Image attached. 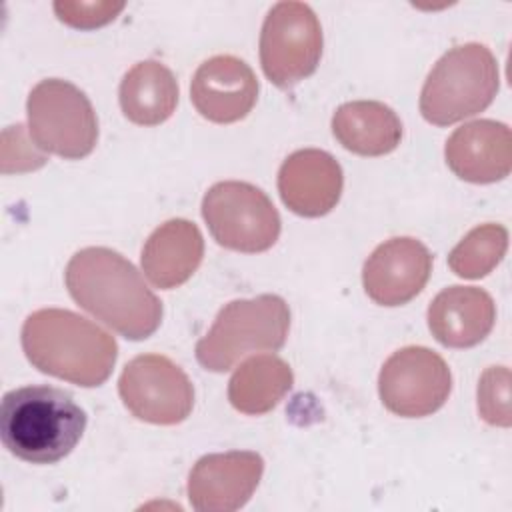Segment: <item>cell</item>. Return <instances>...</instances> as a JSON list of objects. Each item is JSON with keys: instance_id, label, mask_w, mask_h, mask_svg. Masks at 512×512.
Masks as SVG:
<instances>
[{"instance_id": "obj_7", "label": "cell", "mask_w": 512, "mask_h": 512, "mask_svg": "<svg viewBox=\"0 0 512 512\" xmlns=\"http://www.w3.org/2000/svg\"><path fill=\"white\" fill-rule=\"evenodd\" d=\"M202 216L214 240L230 250L256 254L274 246L280 216L256 186L238 180L218 182L202 198Z\"/></svg>"}, {"instance_id": "obj_8", "label": "cell", "mask_w": 512, "mask_h": 512, "mask_svg": "<svg viewBox=\"0 0 512 512\" xmlns=\"http://www.w3.org/2000/svg\"><path fill=\"white\" fill-rule=\"evenodd\" d=\"M322 56V28L304 2H278L264 18L260 64L278 88H292L308 78Z\"/></svg>"}, {"instance_id": "obj_21", "label": "cell", "mask_w": 512, "mask_h": 512, "mask_svg": "<svg viewBox=\"0 0 512 512\" xmlns=\"http://www.w3.org/2000/svg\"><path fill=\"white\" fill-rule=\"evenodd\" d=\"M508 248V230L500 224H482L470 230L448 254V266L460 278H482L492 272Z\"/></svg>"}, {"instance_id": "obj_1", "label": "cell", "mask_w": 512, "mask_h": 512, "mask_svg": "<svg viewBox=\"0 0 512 512\" xmlns=\"http://www.w3.org/2000/svg\"><path fill=\"white\" fill-rule=\"evenodd\" d=\"M74 302L128 340L152 336L162 322V302L120 252L104 246L78 250L64 272Z\"/></svg>"}, {"instance_id": "obj_18", "label": "cell", "mask_w": 512, "mask_h": 512, "mask_svg": "<svg viewBox=\"0 0 512 512\" xmlns=\"http://www.w3.org/2000/svg\"><path fill=\"white\" fill-rule=\"evenodd\" d=\"M332 134L354 154L384 156L400 144L402 122L384 102L354 100L336 108Z\"/></svg>"}, {"instance_id": "obj_9", "label": "cell", "mask_w": 512, "mask_h": 512, "mask_svg": "<svg viewBox=\"0 0 512 512\" xmlns=\"http://www.w3.org/2000/svg\"><path fill=\"white\" fill-rule=\"evenodd\" d=\"M118 392L132 416L150 424H178L194 406V388L186 372L162 354L132 358L118 380Z\"/></svg>"}, {"instance_id": "obj_13", "label": "cell", "mask_w": 512, "mask_h": 512, "mask_svg": "<svg viewBox=\"0 0 512 512\" xmlns=\"http://www.w3.org/2000/svg\"><path fill=\"white\" fill-rule=\"evenodd\" d=\"M194 108L210 122L230 124L248 116L258 98V80L252 68L230 54L204 60L190 84Z\"/></svg>"}, {"instance_id": "obj_23", "label": "cell", "mask_w": 512, "mask_h": 512, "mask_svg": "<svg viewBox=\"0 0 512 512\" xmlns=\"http://www.w3.org/2000/svg\"><path fill=\"white\" fill-rule=\"evenodd\" d=\"M124 2H54V12L56 16L72 26V28H80V30H92L98 26H104L108 22H112L122 10H124Z\"/></svg>"}, {"instance_id": "obj_11", "label": "cell", "mask_w": 512, "mask_h": 512, "mask_svg": "<svg viewBox=\"0 0 512 512\" xmlns=\"http://www.w3.org/2000/svg\"><path fill=\"white\" fill-rule=\"evenodd\" d=\"M264 460L256 452H222L202 456L188 476V500L200 512L242 508L260 484Z\"/></svg>"}, {"instance_id": "obj_20", "label": "cell", "mask_w": 512, "mask_h": 512, "mask_svg": "<svg viewBox=\"0 0 512 512\" xmlns=\"http://www.w3.org/2000/svg\"><path fill=\"white\" fill-rule=\"evenodd\" d=\"M294 374L288 362L274 354L244 360L228 382L230 404L250 416L270 412L292 388Z\"/></svg>"}, {"instance_id": "obj_10", "label": "cell", "mask_w": 512, "mask_h": 512, "mask_svg": "<svg viewBox=\"0 0 512 512\" xmlns=\"http://www.w3.org/2000/svg\"><path fill=\"white\" fill-rule=\"evenodd\" d=\"M452 374L440 354L426 346L396 350L382 366L378 392L382 404L398 416L422 418L444 406Z\"/></svg>"}, {"instance_id": "obj_6", "label": "cell", "mask_w": 512, "mask_h": 512, "mask_svg": "<svg viewBox=\"0 0 512 512\" xmlns=\"http://www.w3.org/2000/svg\"><path fill=\"white\" fill-rule=\"evenodd\" d=\"M30 140L66 160L88 156L98 142V118L88 96L68 80L38 82L26 102Z\"/></svg>"}, {"instance_id": "obj_22", "label": "cell", "mask_w": 512, "mask_h": 512, "mask_svg": "<svg viewBox=\"0 0 512 512\" xmlns=\"http://www.w3.org/2000/svg\"><path fill=\"white\" fill-rule=\"evenodd\" d=\"M478 412L492 426H510V370L506 366H490L480 376Z\"/></svg>"}, {"instance_id": "obj_5", "label": "cell", "mask_w": 512, "mask_h": 512, "mask_svg": "<svg viewBox=\"0 0 512 512\" xmlns=\"http://www.w3.org/2000/svg\"><path fill=\"white\" fill-rule=\"evenodd\" d=\"M290 328L288 304L276 294L232 300L196 344V360L210 372H226L258 350H280Z\"/></svg>"}, {"instance_id": "obj_15", "label": "cell", "mask_w": 512, "mask_h": 512, "mask_svg": "<svg viewBox=\"0 0 512 512\" xmlns=\"http://www.w3.org/2000/svg\"><path fill=\"white\" fill-rule=\"evenodd\" d=\"M444 156L448 168L466 182H498L512 168L510 128L496 120L466 122L446 140Z\"/></svg>"}, {"instance_id": "obj_19", "label": "cell", "mask_w": 512, "mask_h": 512, "mask_svg": "<svg viewBox=\"0 0 512 512\" xmlns=\"http://www.w3.org/2000/svg\"><path fill=\"white\" fill-rule=\"evenodd\" d=\"M120 108L140 126H156L172 116L178 104V82L170 68L156 60L134 64L120 82Z\"/></svg>"}, {"instance_id": "obj_12", "label": "cell", "mask_w": 512, "mask_h": 512, "mask_svg": "<svg viewBox=\"0 0 512 512\" xmlns=\"http://www.w3.org/2000/svg\"><path fill=\"white\" fill-rule=\"evenodd\" d=\"M432 272V254L410 236L390 238L364 262L362 284L380 306H402L422 292Z\"/></svg>"}, {"instance_id": "obj_16", "label": "cell", "mask_w": 512, "mask_h": 512, "mask_svg": "<svg viewBox=\"0 0 512 512\" xmlns=\"http://www.w3.org/2000/svg\"><path fill=\"white\" fill-rule=\"evenodd\" d=\"M496 306L492 296L476 286H450L428 306V328L448 348L480 344L492 330Z\"/></svg>"}, {"instance_id": "obj_3", "label": "cell", "mask_w": 512, "mask_h": 512, "mask_svg": "<svg viewBox=\"0 0 512 512\" xmlns=\"http://www.w3.org/2000/svg\"><path fill=\"white\" fill-rule=\"evenodd\" d=\"M86 428V412L60 388L32 384L10 390L0 404V438L16 458L54 464L68 456Z\"/></svg>"}, {"instance_id": "obj_4", "label": "cell", "mask_w": 512, "mask_h": 512, "mask_svg": "<svg viewBox=\"0 0 512 512\" xmlns=\"http://www.w3.org/2000/svg\"><path fill=\"white\" fill-rule=\"evenodd\" d=\"M500 86L494 54L478 42L448 50L430 70L422 94L420 112L436 126H450L486 110Z\"/></svg>"}, {"instance_id": "obj_2", "label": "cell", "mask_w": 512, "mask_h": 512, "mask_svg": "<svg viewBox=\"0 0 512 512\" xmlns=\"http://www.w3.org/2000/svg\"><path fill=\"white\" fill-rule=\"evenodd\" d=\"M22 350L40 372L84 388L104 384L118 358L114 336L62 308H42L24 320Z\"/></svg>"}, {"instance_id": "obj_17", "label": "cell", "mask_w": 512, "mask_h": 512, "mask_svg": "<svg viewBox=\"0 0 512 512\" xmlns=\"http://www.w3.org/2000/svg\"><path fill=\"white\" fill-rule=\"evenodd\" d=\"M202 256L204 238L198 226L184 218H172L148 236L140 262L152 286L170 290L196 272Z\"/></svg>"}, {"instance_id": "obj_14", "label": "cell", "mask_w": 512, "mask_h": 512, "mask_svg": "<svg viewBox=\"0 0 512 512\" xmlns=\"http://www.w3.org/2000/svg\"><path fill=\"white\" fill-rule=\"evenodd\" d=\"M342 184L344 176L336 158L316 148L290 154L278 170L282 202L306 218L328 214L340 200Z\"/></svg>"}]
</instances>
